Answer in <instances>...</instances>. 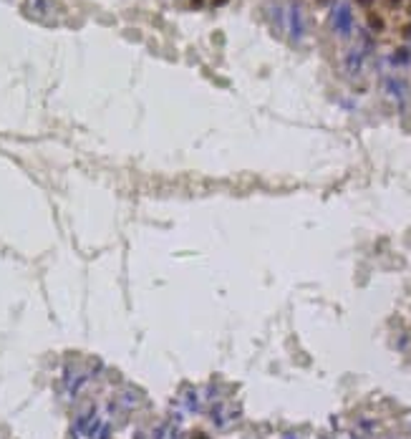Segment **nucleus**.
Returning <instances> with one entry per match:
<instances>
[{"mask_svg": "<svg viewBox=\"0 0 411 439\" xmlns=\"http://www.w3.org/2000/svg\"><path fill=\"white\" fill-rule=\"evenodd\" d=\"M336 31L338 33H348L351 31V8L348 6H338V11H336Z\"/></svg>", "mask_w": 411, "mask_h": 439, "instance_id": "1", "label": "nucleus"}, {"mask_svg": "<svg viewBox=\"0 0 411 439\" xmlns=\"http://www.w3.org/2000/svg\"><path fill=\"white\" fill-rule=\"evenodd\" d=\"M290 18H293V36L300 38V33H303V16H300V6H298V3H293Z\"/></svg>", "mask_w": 411, "mask_h": 439, "instance_id": "2", "label": "nucleus"}, {"mask_svg": "<svg viewBox=\"0 0 411 439\" xmlns=\"http://www.w3.org/2000/svg\"><path fill=\"white\" fill-rule=\"evenodd\" d=\"M346 66H348V74H358V68H361V53L358 51H351Z\"/></svg>", "mask_w": 411, "mask_h": 439, "instance_id": "3", "label": "nucleus"}]
</instances>
